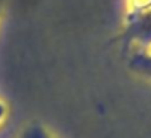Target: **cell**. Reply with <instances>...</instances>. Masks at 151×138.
<instances>
[{
  "label": "cell",
  "instance_id": "cell-1",
  "mask_svg": "<svg viewBox=\"0 0 151 138\" xmlns=\"http://www.w3.org/2000/svg\"><path fill=\"white\" fill-rule=\"evenodd\" d=\"M128 24L132 26V34L140 41L141 44H151V8L143 13L130 12L128 15Z\"/></svg>",
  "mask_w": 151,
  "mask_h": 138
},
{
  "label": "cell",
  "instance_id": "cell-3",
  "mask_svg": "<svg viewBox=\"0 0 151 138\" xmlns=\"http://www.w3.org/2000/svg\"><path fill=\"white\" fill-rule=\"evenodd\" d=\"M130 4L132 12H137V13H143L151 8V0H130Z\"/></svg>",
  "mask_w": 151,
  "mask_h": 138
},
{
  "label": "cell",
  "instance_id": "cell-2",
  "mask_svg": "<svg viewBox=\"0 0 151 138\" xmlns=\"http://www.w3.org/2000/svg\"><path fill=\"white\" fill-rule=\"evenodd\" d=\"M21 138H50V137L46 133V130H44L42 127H39V125H33V127H29L26 132H24Z\"/></svg>",
  "mask_w": 151,
  "mask_h": 138
},
{
  "label": "cell",
  "instance_id": "cell-4",
  "mask_svg": "<svg viewBox=\"0 0 151 138\" xmlns=\"http://www.w3.org/2000/svg\"><path fill=\"white\" fill-rule=\"evenodd\" d=\"M4 115H5V106L2 104V102H0V120L4 119Z\"/></svg>",
  "mask_w": 151,
  "mask_h": 138
}]
</instances>
